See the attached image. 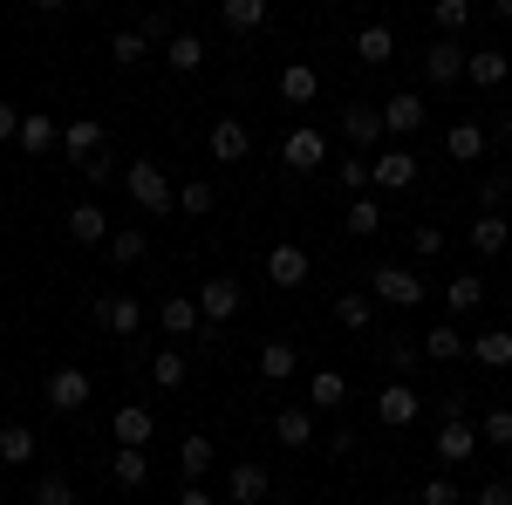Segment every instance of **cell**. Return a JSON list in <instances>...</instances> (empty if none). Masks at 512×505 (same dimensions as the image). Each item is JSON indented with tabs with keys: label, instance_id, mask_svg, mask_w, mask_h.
Returning a JSON list of instances; mask_svg holds the SVG:
<instances>
[{
	"label": "cell",
	"instance_id": "4",
	"mask_svg": "<svg viewBox=\"0 0 512 505\" xmlns=\"http://www.w3.org/2000/svg\"><path fill=\"white\" fill-rule=\"evenodd\" d=\"M280 164H287V171H321V164H328V137H321L315 123H294V130L280 137Z\"/></svg>",
	"mask_w": 512,
	"mask_h": 505
},
{
	"label": "cell",
	"instance_id": "6",
	"mask_svg": "<svg viewBox=\"0 0 512 505\" xmlns=\"http://www.w3.org/2000/svg\"><path fill=\"white\" fill-rule=\"evenodd\" d=\"M198 308H205V321H233V314L246 308V294H239L233 273H212V280L198 287Z\"/></svg>",
	"mask_w": 512,
	"mask_h": 505
},
{
	"label": "cell",
	"instance_id": "39",
	"mask_svg": "<svg viewBox=\"0 0 512 505\" xmlns=\"http://www.w3.org/2000/svg\"><path fill=\"white\" fill-rule=\"evenodd\" d=\"M431 21L444 35H465L472 28V0H431Z\"/></svg>",
	"mask_w": 512,
	"mask_h": 505
},
{
	"label": "cell",
	"instance_id": "34",
	"mask_svg": "<svg viewBox=\"0 0 512 505\" xmlns=\"http://www.w3.org/2000/svg\"><path fill=\"white\" fill-rule=\"evenodd\" d=\"M35 458V430L28 424H0V465H28Z\"/></svg>",
	"mask_w": 512,
	"mask_h": 505
},
{
	"label": "cell",
	"instance_id": "42",
	"mask_svg": "<svg viewBox=\"0 0 512 505\" xmlns=\"http://www.w3.org/2000/svg\"><path fill=\"white\" fill-rule=\"evenodd\" d=\"M151 383H158V389H185V355L158 349V355H151Z\"/></svg>",
	"mask_w": 512,
	"mask_h": 505
},
{
	"label": "cell",
	"instance_id": "35",
	"mask_svg": "<svg viewBox=\"0 0 512 505\" xmlns=\"http://www.w3.org/2000/svg\"><path fill=\"white\" fill-rule=\"evenodd\" d=\"M55 144H62V130H55V123L41 117V110H28V117H21V151H55Z\"/></svg>",
	"mask_w": 512,
	"mask_h": 505
},
{
	"label": "cell",
	"instance_id": "7",
	"mask_svg": "<svg viewBox=\"0 0 512 505\" xmlns=\"http://www.w3.org/2000/svg\"><path fill=\"white\" fill-rule=\"evenodd\" d=\"M424 117H431V110H424V96H417V89H396L390 103H383V130H390V137H417Z\"/></svg>",
	"mask_w": 512,
	"mask_h": 505
},
{
	"label": "cell",
	"instance_id": "50",
	"mask_svg": "<svg viewBox=\"0 0 512 505\" xmlns=\"http://www.w3.org/2000/svg\"><path fill=\"white\" fill-rule=\"evenodd\" d=\"M478 505H512V485L506 478H485V485H478Z\"/></svg>",
	"mask_w": 512,
	"mask_h": 505
},
{
	"label": "cell",
	"instance_id": "24",
	"mask_svg": "<svg viewBox=\"0 0 512 505\" xmlns=\"http://www.w3.org/2000/svg\"><path fill=\"white\" fill-rule=\"evenodd\" d=\"M424 355H431V362H465V355H472V342L458 335V321H437L431 335H424Z\"/></svg>",
	"mask_w": 512,
	"mask_h": 505
},
{
	"label": "cell",
	"instance_id": "49",
	"mask_svg": "<svg viewBox=\"0 0 512 505\" xmlns=\"http://www.w3.org/2000/svg\"><path fill=\"white\" fill-rule=\"evenodd\" d=\"M424 505H458V478H431L424 485Z\"/></svg>",
	"mask_w": 512,
	"mask_h": 505
},
{
	"label": "cell",
	"instance_id": "57",
	"mask_svg": "<svg viewBox=\"0 0 512 505\" xmlns=\"http://www.w3.org/2000/svg\"><path fill=\"white\" fill-rule=\"evenodd\" d=\"M35 7H41V14H55V7H62V0H35Z\"/></svg>",
	"mask_w": 512,
	"mask_h": 505
},
{
	"label": "cell",
	"instance_id": "48",
	"mask_svg": "<svg viewBox=\"0 0 512 505\" xmlns=\"http://www.w3.org/2000/svg\"><path fill=\"white\" fill-rule=\"evenodd\" d=\"M410 253H417V260L444 253V233H437V226H417V233H410Z\"/></svg>",
	"mask_w": 512,
	"mask_h": 505
},
{
	"label": "cell",
	"instance_id": "31",
	"mask_svg": "<svg viewBox=\"0 0 512 505\" xmlns=\"http://www.w3.org/2000/svg\"><path fill=\"white\" fill-rule=\"evenodd\" d=\"M383 233V198H349V239H376Z\"/></svg>",
	"mask_w": 512,
	"mask_h": 505
},
{
	"label": "cell",
	"instance_id": "26",
	"mask_svg": "<svg viewBox=\"0 0 512 505\" xmlns=\"http://www.w3.org/2000/svg\"><path fill=\"white\" fill-rule=\"evenodd\" d=\"M164 62H171L178 76H198V69H205V41L198 35H164Z\"/></svg>",
	"mask_w": 512,
	"mask_h": 505
},
{
	"label": "cell",
	"instance_id": "36",
	"mask_svg": "<svg viewBox=\"0 0 512 505\" xmlns=\"http://www.w3.org/2000/svg\"><path fill=\"white\" fill-rule=\"evenodd\" d=\"M178 471H185V478H192V485H198V478L212 471V437H198V430H192V437L178 444Z\"/></svg>",
	"mask_w": 512,
	"mask_h": 505
},
{
	"label": "cell",
	"instance_id": "9",
	"mask_svg": "<svg viewBox=\"0 0 512 505\" xmlns=\"http://www.w3.org/2000/svg\"><path fill=\"white\" fill-rule=\"evenodd\" d=\"M267 492H274V471L267 465H233L226 471V499L233 505H267Z\"/></svg>",
	"mask_w": 512,
	"mask_h": 505
},
{
	"label": "cell",
	"instance_id": "41",
	"mask_svg": "<svg viewBox=\"0 0 512 505\" xmlns=\"http://www.w3.org/2000/svg\"><path fill=\"white\" fill-rule=\"evenodd\" d=\"M294 369H301V362H294L287 342H267V349H260V376H267V383H287Z\"/></svg>",
	"mask_w": 512,
	"mask_h": 505
},
{
	"label": "cell",
	"instance_id": "8",
	"mask_svg": "<svg viewBox=\"0 0 512 505\" xmlns=\"http://www.w3.org/2000/svg\"><path fill=\"white\" fill-rule=\"evenodd\" d=\"M158 328L164 335H178V342H192L198 328H205V308H198V294H171L158 308Z\"/></svg>",
	"mask_w": 512,
	"mask_h": 505
},
{
	"label": "cell",
	"instance_id": "3",
	"mask_svg": "<svg viewBox=\"0 0 512 505\" xmlns=\"http://www.w3.org/2000/svg\"><path fill=\"white\" fill-rule=\"evenodd\" d=\"M130 198L144 212H178V192H171V178H164L151 157H130Z\"/></svg>",
	"mask_w": 512,
	"mask_h": 505
},
{
	"label": "cell",
	"instance_id": "28",
	"mask_svg": "<svg viewBox=\"0 0 512 505\" xmlns=\"http://www.w3.org/2000/svg\"><path fill=\"white\" fill-rule=\"evenodd\" d=\"M506 246H512V226L499 212H478L472 219V253H506Z\"/></svg>",
	"mask_w": 512,
	"mask_h": 505
},
{
	"label": "cell",
	"instance_id": "12",
	"mask_svg": "<svg viewBox=\"0 0 512 505\" xmlns=\"http://www.w3.org/2000/svg\"><path fill=\"white\" fill-rule=\"evenodd\" d=\"M205 151L219 157V164H246L253 137H246V123H239V117H219V123H212V137H205Z\"/></svg>",
	"mask_w": 512,
	"mask_h": 505
},
{
	"label": "cell",
	"instance_id": "10",
	"mask_svg": "<svg viewBox=\"0 0 512 505\" xmlns=\"http://www.w3.org/2000/svg\"><path fill=\"white\" fill-rule=\"evenodd\" d=\"M342 137H349L355 151L383 144V137H390V130H383V110H376V103H349V110H342Z\"/></svg>",
	"mask_w": 512,
	"mask_h": 505
},
{
	"label": "cell",
	"instance_id": "52",
	"mask_svg": "<svg viewBox=\"0 0 512 505\" xmlns=\"http://www.w3.org/2000/svg\"><path fill=\"white\" fill-rule=\"evenodd\" d=\"M110 171H117V157H110V151H96V157H89V164H82V178H89V185H103Z\"/></svg>",
	"mask_w": 512,
	"mask_h": 505
},
{
	"label": "cell",
	"instance_id": "13",
	"mask_svg": "<svg viewBox=\"0 0 512 505\" xmlns=\"http://www.w3.org/2000/svg\"><path fill=\"white\" fill-rule=\"evenodd\" d=\"M478 444H485V437H478V424H465V417H444V430H437V458H444V465H465Z\"/></svg>",
	"mask_w": 512,
	"mask_h": 505
},
{
	"label": "cell",
	"instance_id": "54",
	"mask_svg": "<svg viewBox=\"0 0 512 505\" xmlns=\"http://www.w3.org/2000/svg\"><path fill=\"white\" fill-rule=\"evenodd\" d=\"M7 137H21V110H14V103H0V144H7Z\"/></svg>",
	"mask_w": 512,
	"mask_h": 505
},
{
	"label": "cell",
	"instance_id": "38",
	"mask_svg": "<svg viewBox=\"0 0 512 505\" xmlns=\"http://www.w3.org/2000/svg\"><path fill=\"white\" fill-rule=\"evenodd\" d=\"M144 253H151V239L137 233V226H123V233H110V260H117V267H137Z\"/></svg>",
	"mask_w": 512,
	"mask_h": 505
},
{
	"label": "cell",
	"instance_id": "23",
	"mask_svg": "<svg viewBox=\"0 0 512 505\" xmlns=\"http://www.w3.org/2000/svg\"><path fill=\"white\" fill-rule=\"evenodd\" d=\"M274 437L287 444V451H301V444H315V410H274Z\"/></svg>",
	"mask_w": 512,
	"mask_h": 505
},
{
	"label": "cell",
	"instance_id": "53",
	"mask_svg": "<svg viewBox=\"0 0 512 505\" xmlns=\"http://www.w3.org/2000/svg\"><path fill=\"white\" fill-rule=\"evenodd\" d=\"M328 458H355V430H349V424L328 430Z\"/></svg>",
	"mask_w": 512,
	"mask_h": 505
},
{
	"label": "cell",
	"instance_id": "55",
	"mask_svg": "<svg viewBox=\"0 0 512 505\" xmlns=\"http://www.w3.org/2000/svg\"><path fill=\"white\" fill-rule=\"evenodd\" d=\"M178 505H212V492H205V485H192V478H185V492H178Z\"/></svg>",
	"mask_w": 512,
	"mask_h": 505
},
{
	"label": "cell",
	"instance_id": "37",
	"mask_svg": "<svg viewBox=\"0 0 512 505\" xmlns=\"http://www.w3.org/2000/svg\"><path fill=\"white\" fill-rule=\"evenodd\" d=\"M144 55H151V35H144V28H123V35L110 41V62H117V69H137Z\"/></svg>",
	"mask_w": 512,
	"mask_h": 505
},
{
	"label": "cell",
	"instance_id": "1",
	"mask_svg": "<svg viewBox=\"0 0 512 505\" xmlns=\"http://www.w3.org/2000/svg\"><path fill=\"white\" fill-rule=\"evenodd\" d=\"M369 294H376L383 308H424V280L410 267H396V260H383V267L369 273Z\"/></svg>",
	"mask_w": 512,
	"mask_h": 505
},
{
	"label": "cell",
	"instance_id": "14",
	"mask_svg": "<svg viewBox=\"0 0 512 505\" xmlns=\"http://www.w3.org/2000/svg\"><path fill=\"white\" fill-rule=\"evenodd\" d=\"M308 267H315V260H308V253H301V246H294V239H287V246H274V253H267V280H274L280 294H287V287H301V280H308Z\"/></svg>",
	"mask_w": 512,
	"mask_h": 505
},
{
	"label": "cell",
	"instance_id": "25",
	"mask_svg": "<svg viewBox=\"0 0 512 505\" xmlns=\"http://www.w3.org/2000/svg\"><path fill=\"white\" fill-rule=\"evenodd\" d=\"M308 403H315V410H342V403H349V376H342V369H315V376H308Z\"/></svg>",
	"mask_w": 512,
	"mask_h": 505
},
{
	"label": "cell",
	"instance_id": "46",
	"mask_svg": "<svg viewBox=\"0 0 512 505\" xmlns=\"http://www.w3.org/2000/svg\"><path fill=\"white\" fill-rule=\"evenodd\" d=\"M342 192H349V198H362V192H369V157H362V151H349V157H342Z\"/></svg>",
	"mask_w": 512,
	"mask_h": 505
},
{
	"label": "cell",
	"instance_id": "21",
	"mask_svg": "<svg viewBox=\"0 0 512 505\" xmlns=\"http://www.w3.org/2000/svg\"><path fill=\"white\" fill-rule=\"evenodd\" d=\"M280 96H287L294 110H308V103L321 96V76L308 69V62H287V69H280Z\"/></svg>",
	"mask_w": 512,
	"mask_h": 505
},
{
	"label": "cell",
	"instance_id": "17",
	"mask_svg": "<svg viewBox=\"0 0 512 505\" xmlns=\"http://www.w3.org/2000/svg\"><path fill=\"white\" fill-rule=\"evenodd\" d=\"M110 430H117V444H137V451H144V444L158 437V417H151L144 403H123L117 417H110Z\"/></svg>",
	"mask_w": 512,
	"mask_h": 505
},
{
	"label": "cell",
	"instance_id": "30",
	"mask_svg": "<svg viewBox=\"0 0 512 505\" xmlns=\"http://www.w3.org/2000/svg\"><path fill=\"white\" fill-rule=\"evenodd\" d=\"M444 151H451V164H478V157H485V130H478V123H451Z\"/></svg>",
	"mask_w": 512,
	"mask_h": 505
},
{
	"label": "cell",
	"instance_id": "15",
	"mask_svg": "<svg viewBox=\"0 0 512 505\" xmlns=\"http://www.w3.org/2000/svg\"><path fill=\"white\" fill-rule=\"evenodd\" d=\"M417 410H424V403H417V389H410V383H390L383 396H376V417H383L390 430H410V424H417Z\"/></svg>",
	"mask_w": 512,
	"mask_h": 505
},
{
	"label": "cell",
	"instance_id": "27",
	"mask_svg": "<svg viewBox=\"0 0 512 505\" xmlns=\"http://www.w3.org/2000/svg\"><path fill=\"white\" fill-rule=\"evenodd\" d=\"M376 308H383V301H376V294H342V301H335V321H342V328H355V335H362V328H376Z\"/></svg>",
	"mask_w": 512,
	"mask_h": 505
},
{
	"label": "cell",
	"instance_id": "40",
	"mask_svg": "<svg viewBox=\"0 0 512 505\" xmlns=\"http://www.w3.org/2000/svg\"><path fill=\"white\" fill-rule=\"evenodd\" d=\"M35 505H82V499H76V478H62V471H41Z\"/></svg>",
	"mask_w": 512,
	"mask_h": 505
},
{
	"label": "cell",
	"instance_id": "2",
	"mask_svg": "<svg viewBox=\"0 0 512 505\" xmlns=\"http://www.w3.org/2000/svg\"><path fill=\"white\" fill-rule=\"evenodd\" d=\"M410 185H417V151L390 144L369 157V192H410Z\"/></svg>",
	"mask_w": 512,
	"mask_h": 505
},
{
	"label": "cell",
	"instance_id": "51",
	"mask_svg": "<svg viewBox=\"0 0 512 505\" xmlns=\"http://www.w3.org/2000/svg\"><path fill=\"white\" fill-rule=\"evenodd\" d=\"M383 362H396V369H410V362H417V349H410L403 335H390V342H383Z\"/></svg>",
	"mask_w": 512,
	"mask_h": 505
},
{
	"label": "cell",
	"instance_id": "22",
	"mask_svg": "<svg viewBox=\"0 0 512 505\" xmlns=\"http://www.w3.org/2000/svg\"><path fill=\"white\" fill-rule=\"evenodd\" d=\"M355 55H362L369 69H383V62L396 55V28H390V21H369V28L355 35Z\"/></svg>",
	"mask_w": 512,
	"mask_h": 505
},
{
	"label": "cell",
	"instance_id": "19",
	"mask_svg": "<svg viewBox=\"0 0 512 505\" xmlns=\"http://www.w3.org/2000/svg\"><path fill=\"white\" fill-rule=\"evenodd\" d=\"M110 478H117L123 492H144V485H151V458H144L137 444H117V458H110Z\"/></svg>",
	"mask_w": 512,
	"mask_h": 505
},
{
	"label": "cell",
	"instance_id": "33",
	"mask_svg": "<svg viewBox=\"0 0 512 505\" xmlns=\"http://www.w3.org/2000/svg\"><path fill=\"white\" fill-rule=\"evenodd\" d=\"M472 355L485 362V369H512V328H485L472 342Z\"/></svg>",
	"mask_w": 512,
	"mask_h": 505
},
{
	"label": "cell",
	"instance_id": "11",
	"mask_svg": "<svg viewBox=\"0 0 512 505\" xmlns=\"http://www.w3.org/2000/svg\"><path fill=\"white\" fill-rule=\"evenodd\" d=\"M82 403H89V369H76V362L55 369V376H48V410L69 417V410H82Z\"/></svg>",
	"mask_w": 512,
	"mask_h": 505
},
{
	"label": "cell",
	"instance_id": "16",
	"mask_svg": "<svg viewBox=\"0 0 512 505\" xmlns=\"http://www.w3.org/2000/svg\"><path fill=\"white\" fill-rule=\"evenodd\" d=\"M69 239H76V246H110V219H103L96 198H82L76 212H69Z\"/></svg>",
	"mask_w": 512,
	"mask_h": 505
},
{
	"label": "cell",
	"instance_id": "58",
	"mask_svg": "<svg viewBox=\"0 0 512 505\" xmlns=\"http://www.w3.org/2000/svg\"><path fill=\"white\" fill-rule=\"evenodd\" d=\"M506 144H512V110H506Z\"/></svg>",
	"mask_w": 512,
	"mask_h": 505
},
{
	"label": "cell",
	"instance_id": "20",
	"mask_svg": "<svg viewBox=\"0 0 512 505\" xmlns=\"http://www.w3.org/2000/svg\"><path fill=\"white\" fill-rule=\"evenodd\" d=\"M62 151H69V164H89V157L103 151V123H96V117H76L69 130H62Z\"/></svg>",
	"mask_w": 512,
	"mask_h": 505
},
{
	"label": "cell",
	"instance_id": "43",
	"mask_svg": "<svg viewBox=\"0 0 512 505\" xmlns=\"http://www.w3.org/2000/svg\"><path fill=\"white\" fill-rule=\"evenodd\" d=\"M444 301H451V308H458V314H472L478 301H485V280H478V273H458V280L444 287Z\"/></svg>",
	"mask_w": 512,
	"mask_h": 505
},
{
	"label": "cell",
	"instance_id": "45",
	"mask_svg": "<svg viewBox=\"0 0 512 505\" xmlns=\"http://www.w3.org/2000/svg\"><path fill=\"white\" fill-rule=\"evenodd\" d=\"M212 205H219V192H212V185H205V178H192V185H185V192H178V212H192V219H205V212H212Z\"/></svg>",
	"mask_w": 512,
	"mask_h": 505
},
{
	"label": "cell",
	"instance_id": "56",
	"mask_svg": "<svg viewBox=\"0 0 512 505\" xmlns=\"http://www.w3.org/2000/svg\"><path fill=\"white\" fill-rule=\"evenodd\" d=\"M492 7H499V21H512V0H492Z\"/></svg>",
	"mask_w": 512,
	"mask_h": 505
},
{
	"label": "cell",
	"instance_id": "18",
	"mask_svg": "<svg viewBox=\"0 0 512 505\" xmlns=\"http://www.w3.org/2000/svg\"><path fill=\"white\" fill-rule=\"evenodd\" d=\"M96 321H103L110 335H137V328H144V308H137L130 294H103V301H96Z\"/></svg>",
	"mask_w": 512,
	"mask_h": 505
},
{
	"label": "cell",
	"instance_id": "5",
	"mask_svg": "<svg viewBox=\"0 0 512 505\" xmlns=\"http://www.w3.org/2000/svg\"><path fill=\"white\" fill-rule=\"evenodd\" d=\"M458 76H465V48H458V35H437L431 48H424V82L451 89Z\"/></svg>",
	"mask_w": 512,
	"mask_h": 505
},
{
	"label": "cell",
	"instance_id": "29",
	"mask_svg": "<svg viewBox=\"0 0 512 505\" xmlns=\"http://www.w3.org/2000/svg\"><path fill=\"white\" fill-rule=\"evenodd\" d=\"M465 82H478V89H499V82H506V55H499V48H478V55H465Z\"/></svg>",
	"mask_w": 512,
	"mask_h": 505
},
{
	"label": "cell",
	"instance_id": "47",
	"mask_svg": "<svg viewBox=\"0 0 512 505\" xmlns=\"http://www.w3.org/2000/svg\"><path fill=\"white\" fill-rule=\"evenodd\" d=\"M478 437H485V444H512V410H485Z\"/></svg>",
	"mask_w": 512,
	"mask_h": 505
},
{
	"label": "cell",
	"instance_id": "44",
	"mask_svg": "<svg viewBox=\"0 0 512 505\" xmlns=\"http://www.w3.org/2000/svg\"><path fill=\"white\" fill-rule=\"evenodd\" d=\"M506 198H512V178H506V171H485V178H478V212H499Z\"/></svg>",
	"mask_w": 512,
	"mask_h": 505
},
{
	"label": "cell",
	"instance_id": "32",
	"mask_svg": "<svg viewBox=\"0 0 512 505\" xmlns=\"http://www.w3.org/2000/svg\"><path fill=\"white\" fill-rule=\"evenodd\" d=\"M219 21H226L233 35H253V28L267 21V0H219Z\"/></svg>",
	"mask_w": 512,
	"mask_h": 505
}]
</instances>
